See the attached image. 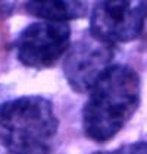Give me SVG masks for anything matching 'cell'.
Returning <instances> with one entry per match:
<instances>
[{"label": "cell", "instance_id": "6da1fadb", "mask_svg": "<svg viewBox=\"0 0 147 154\" xmlns=\"http://www.w3.org/2000/svg\"><path fill=\"white\" fill-rule=\"evenodd\" d=\"M140 78L128 65H112L90 91L84 112V134L96 142L112 140L140 104Z\"/></svg>", "mask_w": 147, "mask_h": 154}, {"label": "cell", "instance_id": "7a4b0ae2", "mask_svg": "<svg viewBox=\"0 0 147 154\" xmlns=\"http://www.w3.org/2000/svg\"><path fill=\"white\" fill-rule=\"evenodd\" d=\"M49 100L37 95L0 104V144L8 154H49L58 132Z\"/></svg>", "mask_w": 147, "mask_h": 154}, {"label": "cell", "instance_id": "3957f363", "mask_svg": "<svg viewBox=\"0 0 147 154\" xmlns=\"http://www.w3.org/2000/svg\"><path fill=\"white\" fill-rule=\"evenodd\" d=\"M147 16V2H99L93 6L90 32L103 43L138 38Z\"/></svg>", "mask_w": 147, "mask_h": 154}, {"label": "cell", "instance_id": "277c9868", "mask_svg": "<svg viewBox=\"0 0 147 154\" xmlns=\"http://www.w3.org/2000/svg\"><path fill=\"white\" fill-rule=\"evenodd\" d=\"M69 43L71 28L66 22H36L18 37V59L28 68H50L69 48Z\"/></svg>", "mask_w": 147, "mask_h": 154}, {"label": "cell", "instance_id": "5b68a950", "mask_svg": "<svg viewBox=\"0 0 147 154\" xmlns=\"http://www.w3.org/2000/svg\"><path fill=\"white\" fill-rule=\"evenodd\" d=\"M113 59V47L91 35L80 38L69 48L63 72L74 91L84 94L91 91L100 76L109 69Z\"/></svg>", "mask_w": 147, "mask_h": 154}, {"label": "cell", "instance_id": "8992f818", "mask_svg": "<svg viewBox=\"0 0 147 154\" xmlns=\"http://www.w3.org/2000/svg\"><path fill=\"white\" fill-rule=\"evenodd\" d=\"M24 9L30 15L47 19L49 22H63L84 16L88 5L84 2H28Z\"/></svg>", "mask_w": 147, "mask_h": 154}, {"label": "cell", "instance_id": "52a82bcc", "mask_svg": "<svg viewBox=\"0 0 147 154\" xmlns=\"http://www.w3.org/2000/svg\"><path fill=\"white\" fill-rule=\"evenodd\" d=\"M94 154H147V142L127 144V145H122V147L110 150V151H99Z\"/></svg>", "mask_w": 147, "mask_h": 154}]
</instances>
